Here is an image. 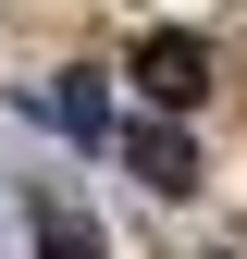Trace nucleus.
Returning <instances> with one entry per match:
<instances>
[{
    "mask_svg": "<svg viewBox=\"0 0 247 259\" xmlns=\"http://www.w3.org/2000/svg\"><path fill=\"white\" fill-rule=\"evenodd\" d=\"M136 99L148 111H198L210 99V37H173V25H161V37L136 50Z\"/></svg>",
    "mask_w": 247,
    "mask_h": 259,
    "instance_id": "obj_1",
    "label": "nucleus"
},
{
    "mask_svg": "<svg viewBox=\"0 0 247 259\" xmlns=\"http://www.w3.org/2000/svg\"><path fill=\"white\" fill-rule=\"evenodd\" d=\"M124 173L136 185H161V198H198V148H185V111H161V123H124Z\"/></svg>",
    "mask_w": 247,
    "mask_h": 259,
    "instance_id": "obj_2",
    "label": "nucleus"
},
{
    "mask_svg": "<svg viewBox=\"0 0 247 259\" xmlns=\"http://www.w3.org/2000/svg\"><path fill=\"white\" fill-rule=\"evenodd\" d=\"M37 111H50V123H62L74 148H99V136H111V99H99L87 74H62V87H37Z\"/></svg>",
    "mask_w": 247,
    "mask_h": 259,
    "instance_id": "obj_3",
    "label": "nucleus"
},
{
    "mask_svg": "<svg viewBox=\"0 0 247 259\" xmlns=\"http://www.w3.org/2000/svg\"><path fill=\"white\" fill-rule=\"evenodd\" d=\"M37 259H99V222L62 198V185H37Z\"/></svg>",
    "mask_w": 247,
    "mask_h": 259,
    "instance_id": "obj_4",
    "label": "nucleus"
}]
</instances>
